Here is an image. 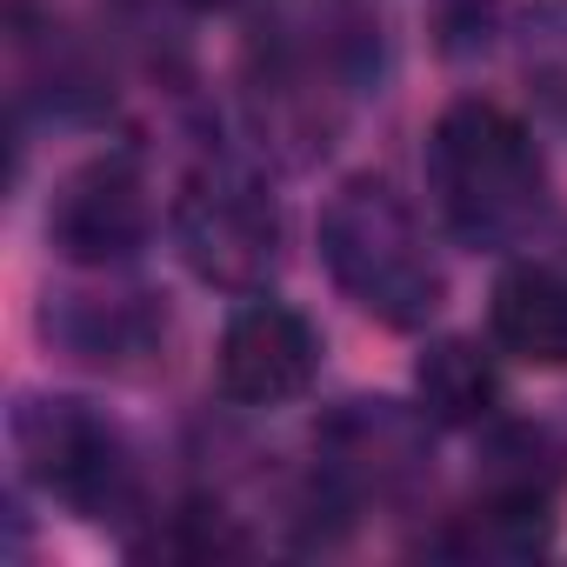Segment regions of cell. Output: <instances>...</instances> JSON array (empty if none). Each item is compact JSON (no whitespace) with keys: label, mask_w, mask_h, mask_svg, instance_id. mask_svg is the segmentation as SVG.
Wrapping results in <instances>:
<instances>
[{"label":"cell","mask_w":567,"mask_h":567,"mask_svg":"<svg viewBox=\"0 0 567 567\" xmlns=\"http://www.w3.org/2000/svg\"><path fill=\"white\" fill-rule=\"evenodd\" d=\"M427 181H434L441 220L467 247H514L547 200V174L527 127L487 101H461L441 114L427 141Z\"/></svg>","instance_id":"obj_1"},{"label":"cell","mask_w":567,"mask_h":567,"mask_svg":"<svg viewBox=\"0 0 567 567\" xmlns=\"http://www.w3.org/2000/svg\"><path fill=\"white\" fill-rule=\"evenodd\" d=\"M321 254L334 280L388 328H421L441 308V267L414 214L381 181H348L321 214Z\"/></svg>","instance_id":"obj_2"},{"label":"cell","mask_w":567,"mask_h":567,"mask_svg":"<svg viewBox=\"0 0 567 567\" xmlns=\"http://www.w3.org/2000/svg\"><path fill=\"white\" fill-rule=\"evenodd\" d=\"M174 234H181V254L200 280L227 295H260L267 274L280 260V214L274 200L260 194L254 174L240 167H194L181 200H174Z\"/></svg>","instance_id":"obj_3"},{"label":"cell","mask_w":567,"mask_h":567,"mask_svg":"<svg viewBox=\"0 0 567 567\" xmlns=\"http://www.w3.org/2000/svg\"><path fill=\"white\" fill-rule=\"evenodd\" d=\"M14 447H21L28 474L81 514L114 507L127 487V461H121L114 427H101L81 401H28L14 414Z\"/></svg>","instance_id":"obj_4"},{"label":"cell","mask_w":567,"mask_h":567,"mask_svg":"<svg viewBox=\"0 0 567 567\" xmlns=\"http://www.w3.org/2000/svg\"><path fill=\"white\" fill-rule=\"evenodd\" d=\"M315 328L280 308V301H247L227 334H220V394L240 408H280L315 381Z\"/></svg>","instance_id":"obj_5"},{"label":"cell","mask_w":567,"mask_h":567,"mask_svg":"<svg viewBox=\"0 0 567 567\" xmlns=\"http://www.w3.org/2000/svg\"><path fill=\"white\" fill-rule=\"evenodd\" d=\"M48 240L68 260H127L147 240V194H141L134 161L81 167L48 207Z\"/></svg>","instance_id":"obj_6"},{"label":"cell","mask_w":567,"mask_h":567,"mask_svg":"<svg viewBox=\"0 0 567 567\" xmlns=\"http://www.w3.org/2000/svg\"><path fill=\"white\" fill-rule=\"evenodd\" d=\"M494 348L527 361V368H567V274L560 267H507L494 280V308H487Z\"/></svg>","instance_id":"obj_7"},{"label":"cell","mask_w":567,"mask_h":567,"mask_svg":"<svg viewBox=\"0 0 567 567\" xmlns=\"http://www.w3.org/2000/svg\"><path fill=\"white\" fill-rule=\"evenodd\" d=\"M414 388H421V408L447 427H481L501 408V374L474 341H434L414 368Z\"/></svg>","instance_id":"obj_8"},{"label":"cell","mask_w":567,"mask_h":567,"mask_svg":"<svg viewBox=\"0 0 567 567\" xmlns=\"http://www.w3.org/2000/svg\"><path fill=\"white\" fill-rule=\"evenodd\" d=\"M194 8H240V0H194Z\"/></svg>","instance_id":"obj_9"}]
</instances>
